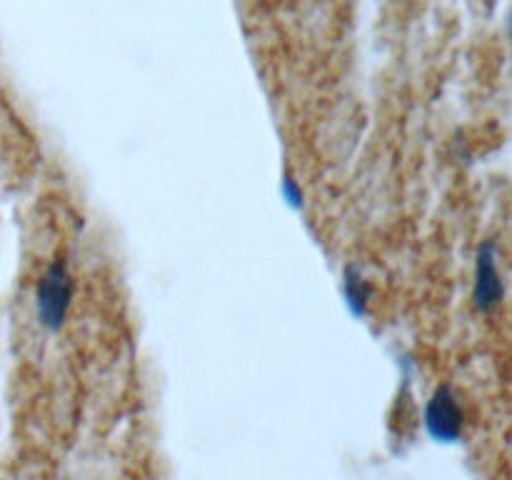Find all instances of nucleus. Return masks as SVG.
Here are the masks:
<instances>
[{"instance_id": "nucleus-1", "label": "nucleus", "mask_w": 512, "mask_h": 480, "mask_svg": "<svg viewBox=\"0 0 512 480\" xmlns=\"http://www.w3.org/2000/svg\"><path fill=\"white\" fill-rule=\"evenodd\" d=\"M70 303H73V275L65 260H55L38 280L35 305H38L40 323L48 330H60L68 318Z\"/></svg>"}, {"instance_id": "nucleus-5", "label": "nucleus", "mask_w": 512, "mask_h": 480, "mask_svg": "<svg viewBox=\"0 0 512 480\" xmlns=\"http://www.w3.org/2000/svg\"><path fill=\"white\" fill-rule=\"evenodd\" d=\"M508 33H510V43H512V13H510V20H508Z\"/></svg>"}, {"instance_id": "nucleus-4", "label": "nucleus", "mask_w": 512, "mask_h": 480, "mask_svg": "<svg viewBox=\"0 0 512 480\" xmlns=\"http://www.w3.org/2000/svg\"><path fill=\"white\" fill-rule=\"evenodd\" d=\"M345 290H348V298H350V303H353V308L358 310V313H363L365 303H368V288H365L363 280L358 278V273H348Z\"/></svg>"}, {"instance_id": "nucleus-2", "label": "nucleus", "mask_w": 512, "mask_h": 480, "mask_svg": "<svg viewBox=\"0 0 512 480\" xmlns=\"http://www.w3.org/2000/svg\"><path fill=\"white\" fill-rule=\"evenodd\" d=\"M505 298L503 275L498 268V248L493 240L480 243L475 255V283H473V303L480 313H490L498 308Z\"/></svg>"}, {"instance_id": "nucleus-3", "label": "nucleus", "mask_w": 512, "mask_h": 480, "mask_svg": "<svg viewBox=\"0 0 512 480\" xmlns=\"http://www.w3.org/2000/svg\"><path fill=\"white\" fill-rule=\"evenodd\" d=\"M425 428L438 443H455L463 435V410L450 385H440L425 405Z\"/></svg>"}]
</instances>
